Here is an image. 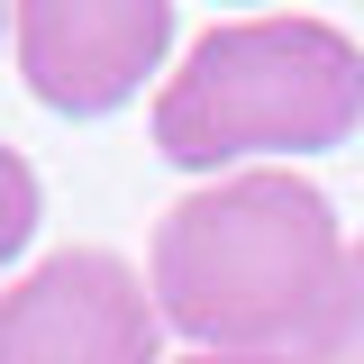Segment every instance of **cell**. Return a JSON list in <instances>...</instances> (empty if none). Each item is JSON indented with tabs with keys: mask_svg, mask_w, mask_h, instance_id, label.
<instances>
[{
	"mask_svg": "<svg viewBox=\"0 0 364 364\" xmlns=\"http://www.w3.org/2000/svg\"><path fill=\"white\" fill-rule=\"evenodd\" d=\"M301 364H364V237L346 246V273H337V301L318 310V328L291 346Z\"/></svg>",
	"mask_w": 364,
	"mask_h": 364,
	"instance_id": "5b68a950",
	"label": "cell"
},
{
	"mask_svg": "<svg viewBox=\"0 0 364 364\" xmlns=\"http://www.w3.org/2000/svg\"><path fill=\"white\" fill-rule=\"evenodd\" d=\"M182 364H301V355H182Z\"/></svg>",
	"mask_w": 364,
	"mask_h": 364,
	"instance_id": "52a82bcc",
	"label": "cell"
},
{
	"mask_svg": "<svg viewBox=\"0 0 364 364\" xmlns=\"http://www.w3.org/2000/svg\"><path fill=\"white\" fill-rule=\"evenodd\" d=\"M18 37V73L46 109L64 119H109L173 46V9L164 0H28L9 18Z\"/></svg>",
	"mask_w": 364,
	"mask_h": 364,
	"instance_id": "277c9868",
	"label": "cell"
},
{
	"mask_svg": "<svg viewBox=\"0 0 364 364\" xmlns=\"http://www.w3.org/2000/svg\"><path fill=\"white\" fill-rule=\"evenodd\" d=\"M28 237H37V173H28L18 146H0V264H9Z\"/></svg>",
	"mask_w": 364,
	"mask_h": 364,
	"instance_id": "8992f818",
	"label": "cell"
},
{
	"mask_svg": "<svg viewBox=\"0 0 364 364\" xmlns=\"http://www.w3.org/2000/svg\"><path fill=\"white\" fill-rule=\"evenodd\" d=\"M0 37H9V18H0Z\"/></svg>",
	"mask_w": 364,
	"mask_h": 364,
	"instance_id": "ba28073f",
	"label": "cell"
},
{
	"mask_svg": "<svg viewBox=\"0 0 364 364\" xmlns=\"http://www.w3.org/2000/svg\"><path fill=\"white\" fill-rule=\"evenodd\" d=\"M155 318L200 337L210 355H273L301 346L337 301V210L301 173H237L173 200L155 219Z\"/></svg>",
	"mask_w": 364,
	"mask_h": 364,
	"instance_id": "6da1fadb",
	"label": "cell"
},
{
	"mask_svg": "<svg viewBox=\"0 0 364 364\" xmlns=\"http://www.w3.org/2000/svg\"><path fill=\"white\" fill-rule=\"evenodd\" d=\"M364 119V46L328 18H228L191 37L155 100V155L219 173L237 155H318Z\"/></svg>",
	"mask_w": 364,
	"mask_h": 364,
	"instance_id": "7a4b0ae2",
	"label": "cell"
},
{
	"mask_svg": "<svg viewBox=\"0 0 364 364\" xmlns=\"http://www.w3.org/2000/svg\"><path fill=\"white\" fill-rule=\"evenodd\" d=\"M0 364H155V301L109 246H64L0 291Z\"/></svg>",
	"mask_w": 364,
	"mask_h": 364,
	"instance_id": "3957f363",
	"label": "cell"
}]
</instances>
